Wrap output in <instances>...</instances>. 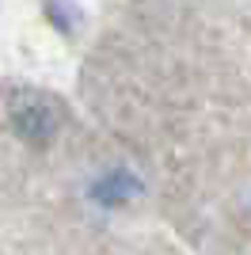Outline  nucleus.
I'll list each match as a JSON object with an SVG mask.
<instances>
[{
    "mask_svg": "<svg viewBox=\"0 0 251 255\" xmlns=\"http://www.w3.org/2000/svg\"><path fill=\"white\" fill-rule=\"evenodd\" d=\"M46 19H50L57 31H73L76 19H80V11H76L73 0H46Z\"/></svg>",
    "mask_w": 251,
    "mask_h": 255,
    "instance_id": "nucleus-3",
    "label": "nucleus"
},
{
    "mask_svg": "<svg viewBox=\"0 0 251 255\" xmlns=\"http://www.w3.org/2000/svg\"><path fill=\"white\" fill-rule=\"evenodd\" d=\"M141 191H145V183L137 179L129 168H111V171H103V175H95L92 187H88L92 202L103 206V210H122V206H129Z\"/></svg>",
    "mask_w": 251,
    "mask_h": 255,
    "instance_id": "nucleus-1",
    "label": "nucleus"
},
{
    "mask_svg": "<svg viewBox=\"0 0 251 255\" xmlns=\"http://www.w3.org/2000/svg\"><path fill=\"white\" fill-rule=\"evenodd\" d=\"M11 122H15V129H19L27 141H34V145L50 141V137H53V129H57V115H53L46 103L15 107V111H11Z\"/></svg>",
    "mask_w": 251,
    "mask_h": 255,
    "instance_id": "nucleus-2",
    "label": "nucleus"
}]
</instances>
